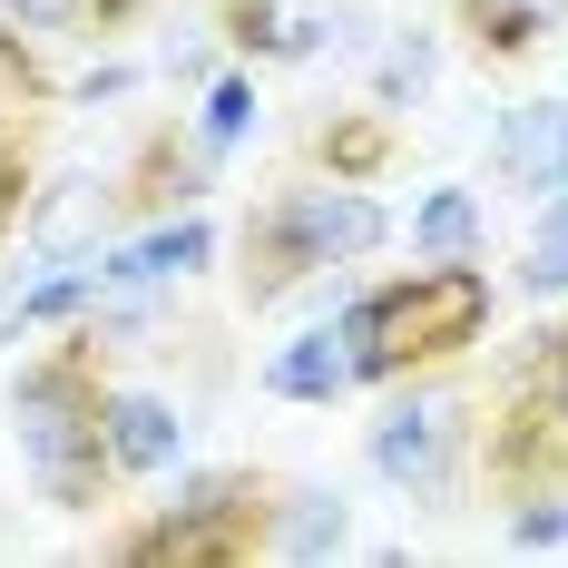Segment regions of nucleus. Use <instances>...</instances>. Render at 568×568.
<instances>
[{
  "label": "nucleus",
  "mask_w": 568,
  "mask_h": 568,
  "mask_svg": "<svg viewBox=\"0 0 568 568\" xmlns=\"http://www.w3.org/2000/svg\"><path fill=\"white\" fill-rule=\"evenodd\" d=\"M118 10H138V0H99V20H118Z\"/></svg>",
  "instance_id": "aec40b11"
},
{
  "label": "nucleus",
  "mask_w": 568,
  "mask_h": 568,
  "mask_svg": "<svg viewBox=\"0 0 568 568\" xmlns=\"http://www.w3.org/2000/svg\"><path fill=\"white\" fill-rule=\"evenodd\" d=\"M206 245H216V235L186 216V226L148 235V245H128L118 265H99V284H118V294H138V284H168V275H186V265H206Z\"/></svg>",
  "instance_id": "1a4fd4ad"
},
{
  "label": "nucleus",
  "mask_w": 568,
  "mask_h": 568,
  "mask_svg": "<svg viewBox=\"0 0 568 568\" xmlns=\"http://www.w3.org/2000/svg\"><path fill=\"white\" fill-rule=\"evenodd\" d=\"M343 0H235V40L255 59H314L334 40Z\"/></svg>",
  "instance_id": "423d86ee"
},
{
  "label": "nucleus",
  "mask_w": 568,
  "mask_h": 568,
  "mask_svg": "<svg viewBox=\"0 0 568 568\" xmlns=\"http://www.w3.org/2000/svg\"><path fill=\"white\" fill-rule=\"evenodd\" d=\"M549 383H559V402H568V334L549 343Z\"/></svg>",
  "instance_id": "6ab92c4d"
},
{
  "label": "nucleus",
  "mask_w": 568,
  "mask_h": 568,
  "mask_svg": "<svg viewBox=\"0 0 568 568\" xmlns=\"http://www.w3.org/2000/svg\"><path fill=\"white\" fill-rule=\"evenodd\" d=\"M10 20H30V30H50V20H89L99 0H0Z\"/></svg>",
  "instance_id": "2eb2a0df"
},
{
  "label": "nucleus",
  "mask_w": 568,
  "mask_h": 568,
  "mask_svg": "<svg viewBox=\"0 0 568 568\" xmlns=\"http://www.w3.org/2000/svg\"><path fill=\"white\" fill-rule=\"evenodd\" d=\"M480 324H490L480 265L432 255L412 284H383V294H363V304L343 314V353H353V373H402V363H432V353L480 343Z\"/></svg>",
  "instance_id": "f257e3e1"
},
{
  "label": "nucleus",
  "mask_w": 568,
  "mask_h": 568,
  "mask_svg": "<svg viewBox=\"0 0 568 568\" xmlns=\"http://www.w3.org/2000/svg\"><path fill=\"white\" fill-rule=\"evenodd\" d=\"M245 118H255V89H245V79H226V89L206 99V138L226 148V138H245Z\"/></svg>",
  "instance_id": "4468645a"
},
{
  "label": "nucleus",
  "mask_w": 568,
  "mask_h": 568,
  "mask_svg": "<svg viewBox=\"0 0 568 568\" xmlns=\"http://www.w3.org/2000/svg\"><path fill=\"white\" fill-rule=\"evenodd\" d=\"M519 284H529V294H568V186L539 206V226L519 245Z\"/></svg>",
  "instance_id": "9d476101"
},
{
  "label": "nucleus",
  "mask_w": 568,
  "mask_h": 568,
  "mask_svg": "<svg viewBox=\"0 0 568 568\" xmlns=\"http://www.w3.org/2000/svg\"><path fill=\"white\" fill-rule=\"evenodd\" d=\"M490 168L510 176V186H549L559 196L568 186V109H510L500 118V138H490Z\"/></svg>",
  "instance_id": "39448f33"
},
{
  "label": "nucleus",
  "mask_w": 568,
  "mask_h": 568,
  "mask_svg": "<svg viewBox=\"0 0 568 568\" xmlns=\"http://www.w3.org/2000/svg\"><path fill=\"white\" fill-rule=\"evenodd\" d=\"M422 79H432V40L412 30V40H393V59H383V99H412Z\"/></svg>",
  "instance_id": "ddd939ff"
},
{
  "label": "nucleus",
  "mask_w": 568,
  "mask_h": 568,
  "mask_svg": "<svg viewBox=\"0 0 568 568\" xmlns=\"http://www.w3.org/2000/svg\"><path fill=\"white\" fill-rule=\"evenodd\" d=\"M383 158V128H343L334 138V168H373Z\"/></svg>",
  "instance_id": "dca6fc26"
},
{
  "label": "nucleus",
  "mask_w": 568,
  "mask_h": 568,
  "mask_svg": "<svg viewBox=\"0 0 568 568\" xmlns=\"http://www.w3.org/2000/svg\"><path fill=\"white\" fill-rule=\"evenodd\" d=\"M10 206H20V168H10V148H0V226H10Z\"/></svg>",
  "instance_id": "a211bd4d"
},
{
  "label": "nucleus",
  "mask_w": 568,
  "mask_h": 568,
  "mask_svg": "<svg viewBox=\"0 0 568 568\" xmlns=\"http://www.w3.org/2000/svg\"><path fill=\"white\" fill-rule=\"evenodd\" d=\"M265 383L284 402H334L353 383V353H343V334H304V343H284L275 363H265Z\"/></svg>",
  "instance_id": "6e6552de"
},
{
  "label": "nucleus",
  "mask_w": 568,
  "mask_h": 568,
  "mask_svg": "<svg viewBox=\"0 0 568 568\" xmlns=\"http://www.w3.org/2000/svg\"><path fill=\"white\" fill-rule=\"evenodd\" d=\"M559 529H568V510H559V500H549V510H529V519H519V539H529V549H549Z\"/></svg>",
  "instance_id": "f3484780"
},
{
  "label": "nucleus",
  "mask_w": 568,
  "mask_h": 568,
  "mask_svg": "<svg viewBox=\"0 0 568 568\" xmlns=\"http://www.w3.org/2000/svg\"><path fill=\"white\" fill-rule=\"evenodd\" d=\"M284 549H294V559H324V549H343V490H304V500L284 510Z\"/></svg>",
  "instance_id": "f8f14e48"
},
{
  "label": "nucleus",
  "mask_w": 568,
  "mask_h": 568,
  "mask_svg": "<svg viewBox=\"0 0 568 568\" xmlns=\"http://www.w3.org/2000/svg\"><path fill=\"white\" fill-rule=\"evenodd\" d=\"M452 452H460V402H442V393L393 402L373 422V460H383V480H402V490H442L452 480Z\"/></svg>",
  "instance_id": "20e7f679"
},
{
  "label": "nucleus",
  "mask_w": 568,
  "mask_h": 568,
  "mask_svg": "<svg viewBox=\"0 0 568 568\" xmlns=\"http://www.w3.org/2000/svg\"><path fill=\"white\" fill-rule=\"evenodd\" d=\"M176 442H186V422H176L168 402H148V393H118L109 402V460L118 470H168Z\"/></svg>",
  "instance_id": "0eeeda50"
},
{
  "label": "nucleus",
  "mask_w": 568,
  "mask_h": 568,
  "mask_svg": "<svg viewBox=\"0 0 568 568\" xmlns=\"http://www.w3.org/2000/svg\"><path fill=\"white\" fill-rule=\"evenodd\" d=\"M10 412H20V452H30V470H40V490H50L59 510H89V490H99V442H109V412H89L79 373H69V363H50V373H20Z\"/></svg>",
  "instance_id": "f03ea898"
},
{
  "label": "nucleus",
  "mask_w": 568,
  "mask_h": 568,
  "mask_svg": "<svg viewBox=\"0 0 568 568\" xmlns=\"http://www.w3.org/2000/svg\"><path fill=\"white\" fill-rule=\"evenodd\" d=\"M275 275H304V265H334V255H373L383 245V206L353 196V186H304L275 206Z\"/></svg>",
  "instance_id": "7ed1b4c3"
},
{
  "label": "nucleus",
  "mask_w": 568,
  "mask_h": 568,
  "mask_svg": "<svg viewBox=\"0 0 568 568\" xmlns=\"http://www.w3.org/2000/svg\"><path fill=\"white\" fill-rule=\"evenodd\" d=\"M412 245H422V255H470V245H480V206H470L460 186H442V196L412 216Z\"/></svg>",
  "instance_id": "9b49d317"
}]
</instances>
